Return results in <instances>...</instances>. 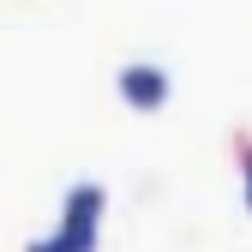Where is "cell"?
Here are the masks:
<instances>
[{
  "label": "cell",
  "instance_id": "6da1fadb",
  "mask_svg": "<svg viewBox=\"0 0 252 252\" xmlns=\"http://www.w3.org/2000/svg\"><path fill=\"white\" fill-rule=\"evenodd\" d=\"M114 90H120V102L126 108H162L168 96H174V78L156 66V60H126V66L114 72Z\"/></svg>",
  "mask_w": 252,
  "mask_h": 252
},
{
  "label": "cell",
  "instance_id": "7a4b0ae2",
  "mask_svg": "<svg viewBox=\"0 0 252 252\" xmlns=\"http://www.w3.org/2000/svg\"><path fill=\"white\" fill-rule=\"evenodd\" d=\"M102 210H108V192L96 180H78V186H66V198H60V222L66 228H102Z\"/></svg>",
  "mask_w": 252,
  "mask_h": 252
},
{
  "label": "cell",
  "instance_id": "277c9868",
  "mask_svg": "<svg viewBox=\"0 0 252 252\" xmlns=\"http://www.w3.org/2000/svg\"><path fill=\"white\" fill-rule=\"evenodd\" d=\"M24 252H60V240H54V234H42V240H30Z\"/></svg>",
  "mask_w": 252,
  "mask_h": 252
},
{
  "label": "cell",
  "instance_id": "3957f363",
  "mask_svg": "<svg viewBox=\"0 0 252 252\" xmlns=\"http://www.w3.org/2000/svg\"><path fill=\"white\" fill-rule=\"evenodd\" d=\"M240 180H246V210H252V150L240 156Z\"/></svg>",
  "mask_w": 252,
  "mask_h": 252
}]
</instances>
